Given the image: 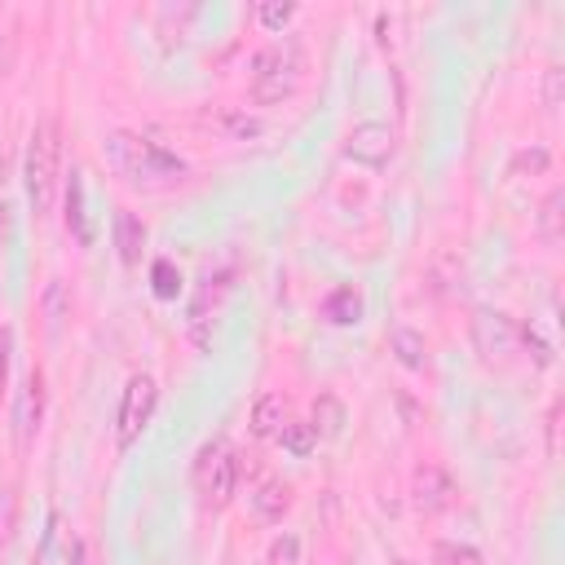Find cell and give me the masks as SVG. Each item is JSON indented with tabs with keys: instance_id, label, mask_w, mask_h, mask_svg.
<instances>
[{
	"instance_id": "25",
	"label": "cell",
	"mask_w": 565,
	"mask_h": 565,
	"mask_svg": "<svg viewBox=\"0 0 565 565\" xmlns=\"http://www.w3.org/2000/svg\"><path fill=\"white\" fill-rule=\"evenodd\" d=\"M265 565H300V539L296 534H278L265 552Z\"/></svg>"
},
{
	"instance_id": "14",
	"label": "cell",
	"mask_w": 565,
	"mask_h": 565,
	"mask_svg": "<svg viewBox=\"0 0 565 565\" xmlns=\"http://www.w3.org/2000/svg\"><path fill=\"white\" fill-rule=\"evenodd\" d=\"M362 313H366V300H362L358 287H335V291L322 300V318H327L331 327H353V322H362Z\"/></svg>"
},
{
	"instance_id": "16",
	"label": "cell",
	"mask_w": 565,
	"mask_h": 565,
	"mask_svg": "<svg viewBox=\"0 0 565 565\" xmlns=\"http://www.w3.org/2000/svg\"><path fill=\"white\" fill-rule=\"evenodd\" d=\"M344 424H349L344 402H340V397H331V393H318V397H313L309 428H313L318 437H340V433H344Z\"/></svg>"
},
{
	"instance_id": "20",
	"label": "cell",
	"mask_w": 565,
	"mask_h": 565,
	"mask_svg": "<svg viewBox=\"0 0 565 565\" xmlns=\"http://www.w3.org/2000/svg\"><path fill=\"white\" fill-rule=\"evenodd\" d=\"M278 441H282V450H287V455L305 459V455L318 446V433L309 428V419H287V424L278 428Z\"/></svg>"
},
{
	"instance_id": "7",
	"label": "cell",
	"mask_w": 565,
	"mask_h": 565,
	"mask_svg": "<svg viewBox=\"0 0 565 565\" xmlns=\"http://www.w3.org/2000/svg\"><path fill=\"white\" fill-rule=\"evenodd\" d=\"M393 146H397V132L384 119H362L344 137V159H353L362 168H384L393 159Z\"/></svg>"
},
{
	"instance_id": "28",
	"label": "cell",
	"mask_w": 565,
	"mask_h": 565,
	"mask_svg": "<svg viewBox=\"0 0 565 565\" xmlns=\"http://www.w3.org/2000/svg\"><path fill=\"white\" fill-rule=\"evenodd\" d=\"M9 358H13V327L0 322V393H4V380H9Z\"/></svg>"
},
{
	"instance_id": "17",
	"label": "cell",
	"mask_w": 565,
	"mask_h": 565,
	"mask_svg": "<svg viewBox=\"0 0 565 565\" xmlns=\"http://www.w3.org/2000/svg\"><path fill=\"white\" fill-rule=\"evenodd\" d=\"M282 424H287V402H282V393L256 397V406H252V433H256V437H278Z\"/></svg>"
},
{
	"instance_id": "6",
	"label": "cell",
	"mask_w": 565,
	"mask_h": 565,
	"mask_svg": "<svg viewBox=\"0 0 565 565\" xmlns=\"http://www.w3.org/2000/svg\"><path fill=\"white\" fill-rule=\"evenodd\" d=\"M472 349L486 358V362H503L508 353H516V322L503 313V309H472Z\"/></svg>"
},
{
	"instance_id": "27",
	"label": "cell",
	"mask_w": 565,
	"mask_h": 565,
	"mask_svg": "<svg viewBox=\"0 0 565 565\" xmlns=\"http://www.w3.org/2000/svg\"><path fill=\"white\" fill-rule=\"evenodd\" d=\"M561 66H547V75H543V110H556L561 106Z\"/></svg>"
},
{
	"instance_id": "1",
	"label": "cell",
	"mask_w": 565,
	"mask_h": 565,
	"mask_svg": "<svg viewBox=\"0 0 565 565\" xmlns=\"http://www.w3.org/2000/svg\"><path fill=\"white\" fill-rule=\"evenodd\" d=\"M106 159H110V168H115L124 181L146 185V190L185 181V163H181L172 150H163L159 141L137 137V132H110V137H106Z\"/></svg>"
},
{
	"instance_id": "34",
	"label": "cell",
	"mask_w": 565,
	"mask_h": 565,
	"mask_svg": "<svg viewBox=\"0 0 565 565\" xmlns=\"http://www.w3.org/2000/svg\"><path fill=\"white\" fill-rule=\"evenodd\" d=\"M402 565H411V561H402Z\"/></svg>"
},
{
	"instance_id": "24",
	"label": "cell",
	"mask_w": 565,
	"mask_h": 565,
	"mask_svg": "<svg viewBox=\"0 0 565 565\" xmlns=\"http://www.w3.org/2000/svg\"><path fill=\"white\" fill-rule=\"evenodd\" d=\"M433 565H481V552L472 543H437Z\"/></svg>"
},
{
	"instance_id": "5",
	"label": "cell",
	"mask_w": 565,
	"mask_h": 565,
	"mask_svg": "<svg viewBox=\"0 0 565 565\" xmlns=\"http://www.w3.org/2000/svg\"><path fill=\"white\" fill-rule=\"evenodd\" d=\"M154 406H159V384L150 375H128V384L119 393V411H115V446L119 450H128L141 437Z\"/></svg>"
},
{
	"instance_id": "10",
	"label": "cell",
	"mask_w": 565,
	"mask_h": 565,
	"mask_svg": "<svg viewBox=\"0 0 565 565\" xmlns=\"http://www.w3.org/2000/svg\"><path fill=\"white\" fill-rule=\"evenodd\" d=\"M411 499H415V508H419L424 516H437V512L450 508V499H455V481H450L437 463H424V468L415 472V481H411Z\"/></svg>"
},
{
	"instance_id": "4",
	"label": "cell",
	"mask_w": 565,
	"mask_h": 565,
	"mask_svg": "<svg viewBox=\"0 0 565 565\" xmlns=\"http://www.w3.org/2000/svg\"><path fill=\"white\" fill-rule=\"evenodd\" d=\"M238 486V455L230 450V441H207L194 459V490L212 503V508H225L230 494Z\"/></svg>"
},
{
	"instance_id": "31",
	"label": "cell",
	"mask_w": 565,
	"mask_h": 565,
	"mask_svg": "<svg viewBox=\"0 0 565 565\" xmlns=\"http://www.w3.org/2000/svg\"><path fill=\"white\" fill-rule=\"evenodd\" d=\"M516 168H534V172H543V168H547V150H543V146L521 150V154H516Z\"/></svg>"
},
{
	"instance_id": "29",
	"label": "cell",
	"mask_w": 565,
	"mask_h": 565,
	"mask_svg": "<svg viewBox=\"0 0 565 565\" xmlns=\"http://www.w3.org/2000/svg\"><path fill=\"white\" fill-rule=\"evenodd\" d=\"M44 313H49V327H57V322H62V282H57V278L49 282V296H44Z\"/></svg>"
},
{
	"instance_id": "2",
	"label": "cell",
	"mask_w": 565,
	"mask_h": 565,
	"mask_svg": "<svg viewBox=\"0 0 565 565\" xmlns=\"http://www.w3.org/2000/svg\"><path fill=\"white\" fill-rule=\"evenodd\" d=\"M300 75H305V49H300L296 35H282V40L265 44L252 57V102H260V106L287 102L300 88Z\"/></svg>"
},
{
	"instance_id": "32",
	"label": "cell",
	"mask_w": 565,
	"mask_h": 565,
	"mask_svg": "<svg viewBox=\"0 0 565 565\" xmlns=\"http://www.w3.org/2000/svg\"><path fill=\"white\" fill-rule=\"evenodd\" d=\"M9 225H13V212H9V203H0V247L9 238Z\"/></svg>"
},
{
	"instance_id": "26",
	"label": "cell",
	"mask_w": 565,
	"mask_h": 565,
	"mask_svg": "<svg viewBox=\"0 0 565 565\" xmlns=\"http://www.w3.org/2000/svg\"><path fill=\"white\" fill-rule=\"evenodd\" d=\"M516 340H521L525 349H534V362H539V366H552V344H547L534 327H516Z\"/></svg>"
},
{
	"instance_id": "3",
	"label": "cell",
	"mask_w": 565,
	"mask_h": 565,
	"mask_svg": "<svg viewBox=\"0 0 565 565\" xmlns=\"http://www.w3.org/2000/svg\"><path fill=\"white\" fill-rule=\"evenodd\" d=\"M57 154H62L57 119L44 115L31 128V141H26V154H22V185H26V199H31L35 216L53 212V199H57Z\"/></svg>"
},
{
	"instance_id": "8",
	"label": "cell",
	"mask_w": 565,
	"mask_h": 565,
	"mask_svg": "<svg viewBox=\"0 0 565 565\" xmlns=\"http://www.w3.org/2000/svg\"><path fill=\"white\" fill-rule=\"evenodd\" d=\"M40 419H44V375L31 371L22 380V388H18V402H13V437H18V450H31L35 446Z\"/></svg>"
},
{
	"instance_id": "12",
	"label": "cell",
	"mask_w": 565,
	"mask_h": 565,
	"mask_svg": "<svg viewBox=\"0 0 565 565\" xmlns=\"http://www.w3.org/2000/svg\"><path fill=\"white\" fill-rule=\"evenodd\" d=\"M287 508H291V486H287L282 477H265V481L256 486V494H252V512H256V521L274 525V521H282Z\"/></svg>"
},
{
	"instance_id": "13",
	"label": "cell",
	"mask_w": 565,
	"mask_h": 565,
	"mask_svg": "<svg viewBox=\"0 0 565 565\" xmlns=\"http://www.w3.org/2000/svg\"><path fill=\"white\" fill-rule=\"evenodd\" d=\"M141 247H146V225H141V216L128 212V207H119V212H115V252H119V260H124V265H137V260H141Z\"/></svg>"
},
{
	"instance_id": "21",
	"label": "cell",
	"mask_w": 565,
	"mask_h": 565,
	"mask_svg": "<svg viewBox=\"0 0 565 565\" xmlns=\"http://www.w3.org/2000/svg\"><path fill=\"white\" fill-rule=\"evenodd\" d=\"M150 291H154L159 300H177V291H181V269H177L172 260H154V265H150Z\"/></svg>"
},
{
	"instance_id": "15",
	"label": "cell",
	"mask_w": 565,
	"mask_h": 565,
	"mask_svg": "<svg viewBox=\"0 0 565 565\" xmlns=\"http://www.w3.org/2000/svg\"><path fill=\"white\" fill-rule=\"evenodd\" d=\"M388 349H393V358H397L406 371H424V366H428V340H424V331H415V327H393V331H388Z\"/></svg>"
},
{
	"instance_id": "11",
	"label": "cell",
	"mask_w": 565,
	"mask_h": 565,
	"mask_svg": "<svg viewBox=\"0 0 565 565\" xmlns=\"http://www.w3.org/2000/svg\"><path fill=\"white\" fill-rule=\"evenodd\" d=\"M62 216H66L71 238H75L79 247H88V243H93V221H88V212H84V172H79V168H71V177H66V185H62Z\"/></svg>"
},
{
	"instance_id": "30",
	"label": "cell",
	"mask_w": 565,
	"mask_h": 565,
	"mask_svg": "<svg viewBox=\"0 0 565 565\" xmlns=\"http://www.w3.org/2000/svg\"><path fill=\"white\" fill-rule=\"evenodd\" d=\"M561 450V402H552V411H547V455H556Z\"/></svg>"
},
{
	"instance_id": "23",
	"label": "cell",
	"mask_w": 565,
	"mask_h": 565,
	"mask_svg": "<svg viewBox=\"0 0 565 565\" xmlns=\"http://www.w3.org/2000/svg\"><path fill=\"white\" fill-rule=\"evenodd\" d=\"M291 18H296V4L291 0H260L256 4V22L269 26V31H282Z\"/></svg>"
},
{
	"instance_id": "19",
	"label": "cell",
	"mask_w": 565,
	"mask_h": 565,
	"mask_svg": "<svg viewBox=\"0 0 565 565\" xmlns=\"http://www.w3.org/2000/svg\"><path fill=\"white\" fill-rule=\"evenodd\" d=\"M565 190L556 185L547 199H543V207H539V238L543 243H561V221H565Z\"/></svg>"
},
{
	"instance_id": "22",
	"label": "cell",
	"mask_w": 565,
	"mask_h": 565,
	"mask_svg": "<svg viewBox=\"0 0 565 565\" xmlns=\"http://www.w3.org/2000/svg\"><path fill=\"white\" fill-rule=\"evenodd\" d=\"M18 508H22L18 486H13V481H0V543L13 539V530H18Z\"/></svg>"
},
{
	"instance_id": "33",
	"label": "cell",
	"mask_w": 565,
	"mask_h": 565,
	"mask_svg": "<svg viewBox=\"0 0 565 565\" xmlns=\"http://www.w3.org/2000/svg\"><path fill=\"white\" fill-rule=\"evenodd\" d=\"M0 172H4V141H0Z\"/></svg>"
},
{
	"instance_id": "18",
	"label": "cell",
	"mask_w": 565,
	"mask_h": 565,
	"mask_svg": "<svg viewBox=\"0 0 565 565\" xmlns=\"http://www.w3.org/2000/svg\"><path fill=\"white\" fill-rule=\"evenodd\" d=\"M216 128L230 137V141H252V137H260L265 132V119L260 115H252V110H221L216 115Z\"/></svg>"
},
{
	"instance_id": "9",
	"label": "cell",
	"mask_w": 565,
	"mask_h": 565,
	"mask_svg": "<svg viewBox=\"0 0 565 565\" xmlns=\"http://www.w3.org/2000/svg\"><path fill=\"white\" fill-rule=\"evenodd\" d=\"M31 565H84V543L75 530H66V521L57 512L49 516V530L40 534Z\"/></svg>"
}]
</instances>
